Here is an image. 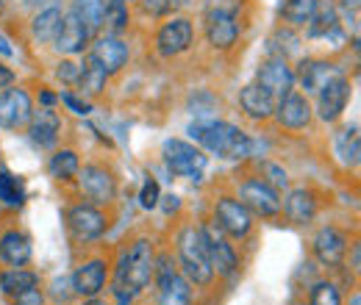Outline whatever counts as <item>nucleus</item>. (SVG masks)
<instances>
[{"label": "nucleus", "instance_id": "1", "mask_svg": "<svg viewBox=\"0 0 361 305\" xmlns=\"http://www.w3.org/2000/svg\"><path fill=\"white\" fill-rule=\"evenodd\" d=\"M156 275V259H153V247L147 239H139L134 247L128 250V256L123 259L117 269V300L128 305L136 294L150 283V278Z\"/></svg>", "mask_w": 361, "mask_h": 305}, {"label": "nucleus", "instance_id": "2", "mask_svg": "<svg viewBox=\"0 0 361 305\" xmlns=\"http://www.w3.org/2000/svg\"><path fill=\"white\" fill-rule=\"evenodd\" d=\"M189 133H192L209 153H214V156H220V158H231V161L250 156V147H253L250 136L245 131H239L236 125H231V123H214V120H209V123H195V125L189 128Z\"/></svg>", "mask_w": 361, "mask_h": 305}, {"label": "nucleus", "instance_id": "3", "mask_svg": "<svg viewBox=\"0 0 361 305\" xmlns=\"http://www.w3.org/2000/svg\"><path fill=\"white\" fill-rule=\"evenodd\" d=\"M178 261L183 275L195 286H209L212 283L214 269H212V261H209V253H206V242H203L200 228L186 225L178 233Z\"/></svg>", "mask_w": 361, "mask_h": 305}, {"label": "nucleus", "instance_id": "4", "mask_svg": "<svg viewBox=\"0 0 361 305\" xmlns=\"http://www.w3.org/2000/svg\"><path fill=\"white\" fill-rule=\"evenodd\" d=\"M239 203L256 217H275L281 211L278 189H272L264 178H250L239 186Z\"/></svg>", "mask_w": 361, "mask_h": 305}, {"label": "nucleus", "instance_id": "5", "mask_svg": "<svg viewBox=\"0 0 361 305\" xmlns=\"http://www.w3.org/2000/svg\"><path fill=\"white\" fill-rule=\"evenodd\" d=\"M164 161L180 178H195L197 180L203 175V170H206V156L195 144L180 142V139L164 142Z\"/></svg>", "mask_w": 361, "mask_h": 305}, {"label": "nucleus", "instance_id": "6", "mask_svg": "<svg viewBox=\"0 0 361 305\" xmlns=\"http://www.w3.org/2000/svg\"><path fill=\"white\" fill-rule=\"evenodd\" d=\"M34 103L25 89H3L0 92V128L17 131L31 123Z\"/></svg>", "mask_w": 361, "mask_h": 305}, {"label": "nucleus", "instance_id": "7", "mask_svg": "<svg viewBox=\"0 0 361 305\" xmlns=\"http://www.w3.org/2000/svg\"><path fill=\"white\" fill-rule=\"evenodd\" d=\"M156 278H159V305H189L192 300L189 280L170 263V259H161Z\"/></svg>", "mask_w": 361, "mask_h": 305}, {"label": "nucleus", "instance_id": "8", "mask_svg": "<svg viewBox=\"0 0 361 305\" xmlns=\"http://www.w3.org/2000/svg\"><path fill=\"white\" fill-rule=\"evenodd\" d=\"M214 217H217V228L233 236V239H242L250 233L253 228V214L233 197H220L217 200V208H214Z\"/></svg>", "mask_w": 361, "mask_h": 305}, {"label": "nucleus", "instance_id": "9", "mask_svg": "<svg viewBox=\"0 0 361 305\" xmlns=\"http://www.w3.org/2000/svg\"><path fill=\"white\" fill-rule=\"evenodd\" d=\"M90 39H92L90 25L75 11H70V14L61 17V25H59V34H56L53 44H56L59 53L75 56V53H84V47L90 44Z\"/></svg>", "mask_w": 361, "mask_h": 305}, {"label": "nucleus", "instance_id": "10", "mask_svg": "<svg viewBox=\"0 0 361 305\" xmlns=\"http://www.w3.org/2000/svg\"><path fill=\"white\" fill-rule=\"evenodd\" d=\"M200 233H203V242H206V253H209L212 269L217 275H233V269H236V253L228 244L226 233L217 225H206V228H200Z\"/></svg>", "mask_w": 361, "mask_h": 305}, {"label": "nucleus", "instance_id": "11", "mask_svg": "<svg viewBox=\"0 0 361 305\" xmlns=\"http://www.w3.org/2000/svg\"><path fill=\"white\" fill-rule=\"evenodd\" d=\"M275 117H278V123L283 128L300 131V128H306L312 123V106L300 92H286L275 103Z\"/></svg>", "mask_w": 361, "mask_h": 305}, {"label": "nucleus", "instance_id": "12", "mask_svg": "<svg viewBox=\"0 0 361 305\" xmlns=\"http://www.w3.org/2000/svg\"><path fill=\"white\" fill-rule=\"evenodd\" d=\"M256 84H259L262 89H267L272 97H281V94L292 92V87H295V73H292V67L286 64L283 56L267 58V61L259 67Z\"/></svg>", "mask_w": 361, "mask_h": 305}, {"label": "nucleus", "instance_id": "13", "mask_svg": "<svg viewBox=\"0 0 361 305\" xmlns=\"http://www.w3.org/2000/svg\"><path fill=\"white\" fill-rule=\"evenodd\" d=\"M189 44H192V23L189 20H170V23H164L161 25V31H159V37H156V47H159V53L161 56H178L183 50H189Z\"/></svg>", "mask_w": 361, "mask_h": 305}, {"label": "nucleus", "instance_id": "14", "mask_svg": "<svg viewBox=\"0 0 361 305\" xmlns=\"http://www.w3.org/2000/svg\"><path fill=\"white\" fill-rule=\"evenodd\" d=\"M67 225H70V230L75 233V239L90 242V239L103 236V230H106V217H103L94 206H84V203H81V206H73V208H70Z\"/></svg>", "mask_w": 361, "mask_h": 305}, {"label": "nucleus", "instance_id": "15", "mask_svg": "<svg viewBox=\"0 0 361 305\" xmlns=\"http://www.w3.org/2000/svg\"><path fill=\"white\" fill-rule=\"evenodd\" d=\"M90 58L97 67H103L109 75L120 73L126 67V61H128V44L120 42L117 37H100L97 42L92 44Z\"/></svg>", "mask_w": 361, "mask_h": 305}, {"label": "nucleus", "instance_id": "16", "mask_svg": "<svg viewBox=\"0 0 361 305\" xmlns=\"http://www.w3.org/2000/svg\"><path fill=\"white\" fill-rule=\"evenodd\" d=\"M81 192L90 197L92 203H111L114 194H117V183H114L109 170L90 164V167L81 170Z\"/></svg>", "mask_w": 361, "mask_h": 305}, {"label": "nucleus", "instance_id": "17", "mask_svg": "<svg viewBox=\"0 0 361 305\" xmlns=\"http://www.w3.org/2000/svg\"><path fill=\"white\" fill-rule=\"evenodd\" d=\"M317 97H319V117L325 123H334L345 111V106L350 100V84L345 81V75H339V78H334L331 84H325L319 89Z\"/></svg>", "mask_w": 361, "mask_h": 305}, {"label": "nucleus", "instance_id": "18", "mask_svg": "<svg viewBox=\"0 0 361 305\" xmlns=\"http://www.w3.org/2000/svg\"><path fill=\"white\" fill-rule=\"evenodd\" d=\"M345 253H348V239L339 228H322L314 236V256L319 263L336 266V263H342Z\"/></svg>", "mask_w": 361, "mask_h": 305}, {"label": "nucleus", "instance_id": "19", "mask_svg": "<svg viewBox=\"0 0 361 305\" xmlns=\"http://www.w3.org/2000/svg\"><path fill=\"white\" fill-rule=\"evenodd\" d=\"M206 37H209L212 47L228 50L231 44L236 42V37H239L236 14H228V11H209V17H206Z\"/></svg>", "mask_w": 361, "mask_h": 305}, {"label": "nucleus", "instance_id": "20", "mask_svg": "<svg viewBox=\"0 0 361 305\" xmlns=\"http://www.w3.org/2000/svg\"><path fill=\"white\" fill-rule=\"evenodd\" d=\"M106 275H109V266L106 261L94 259V261H87L84 266L75 269L73 275V289L81 294V297H97L106 286Z\"/></svg>", "mask_w": 361, "mask_h": 305}, {"label": "nucleus", "instance_id": "21", "mask_svg": "<svg viewBox=\"0 0 361 305\" xmlns=\"http://www.w3.org/2000/svg\"><path fill=\"white\" fill-rule=\"evenodd\" d=\"M61 131V120L53 108H39L31 114V123H28V136L37 147H53L56 139Z\"/></svg>", "mask_w": 361, "mask_h": 305}, {"label": "nucleus", "instance_id": "22", "mask_svg": "<svg viewBox=\"0 0 361 305\" xmlns=\"http://www.w3.org/2000/svg\"><path fill=\"white\" fill-rule=\"evenodd\" d=\"M339 75H342V73H339L336 64L314 61V58H312V61H303V64H300V73H298L300 87L306 89V92H312V94H317L325 84H331V81L339 78Z\"/></svg>", "mask_w": 361, "mask_h": 305}, {"label": "nucleus", "instance_id": "23", "mask_svg": "<svg viewBox=\"0 0 361 305\" xmlns=\"http://www.w3.org/2000/svg\"><path fill=\"white\" fill-rule=\"evenodd\" d=\"M0 259H3V263H8L11 269L25 266V263L31 261V242H28V236L20 233V230L3 233L0 236Z\"/></svg>", "mask_w": 361, "mask_h": 305}, {"label": "nucleus", "instance_id": "24", "mask_svg": "<svg viewBox=\"0 0 361 305\" xmlns=\"http://www.w3.org/2000/svg\"><path fill=\"white\" fill-rule=\"evenodd\" d=\"M239 103H242L245 114L253 117V120H267V117L275 114V97H272L267 89L259 87V84H250V87L242 89Z\"/></svg>", "mask_w": 361, "mask_h": 305}, {"label": "nucleus", "instance_id": "25", "mask_svg": "<svg viewBox=\"0 0 361 305\" xmlns=\"http://www.w3.org/2000/svg\"><path fill=\"white\" fill-rule=\"evenodd\" d=\"M283 211H286V217L292 219L295 225L312 222L317 214L314 194H312L309 189H295V192H289V197H286V203H283Z\"/></svg>", "mask_w": 361, "mask_h": 305}, {"label": "nucleus", "instance_id": "26", "mask_svg": "<svg viewBox=\"0 0 361 305\" xmlns=\"http://www.w3.org/2000/svg\"><path fill=\"white\" fill-rule=\"evenodd\" d=\"M106 81H109V73H106L103 67H97L90 56H87V61H84V67H81V73H78L81 94H90V97L100 94V92L106 89Z\"/></svg>", "mask_w": 361, "mask_h": 305}, {"label": "nucleus", "instance_id": "27", "mask_svg": "<svg viewBox=\"0 0 361 305\" xmlns=\"http://www.w3.org/2000/svg\"><path fill=\"white\" fill-rule=\"evenodd\" d=\"M37 283H39V278H37L34 272H25L23 266L8 269V272L0 278V289H3L6 294H11V297H17V294H23V292H28V289H37Z\"/></svg>", "mask_w": 361, "mask_h": 305}, {"label": "nucleus", "instance_id": "28", "mask_svg": "<svg viewBox=\"0 0 361 305\" xmlns=\"http://www.w3.org/2000/svg\"><path fill=\"white\" fill-rule=\"evenodd\" d=\"M339 28V17H336V8L334 6H317L314 17L309 23V37H328Z\"/></svg>", "mask_w": 361, "mask_h": 305}, {"label": "nucleus", "instance_id": "29", "mask_svg": "<svg viewBox=\"0 0 361 305\" xmlns=\"http://www.w3.org/2000/svg\"><path fill=\"white\" fill-rule=\"evenodd\" d=\"M73 11L90 25L94 34L103 25V14H106V0H73Z\"/></svg>", "mask_w": 361, "mask_h": 305}, {"label": "nucleus", "instance_id": "30", "mask_svg": "<svg viewBox=\"0 0 361 305\" xmlns=\"http://www.w3.org/2000/svg\"><path fill=\"white\" fill-rule=\"evenodd\" d=\"M317 6H319L317 0H289L286 8H283V17H286V23H289L292 28L309 25L312 17H314Z\"/></svg>", "mask_w": 361, "mask_h": 305}, {"label": "nucleus", "instance_id": "31", "mask_svg": "<svg viewBox=\"0 0 361 305\" xmlns=\"http://www.w3.org/2000/svg\"><path fill=\"white\" fill-rule=\"evenodd\" d=\"M59 25H61V11L59 8H47L34 20V37L39 42H53L56 34H59Z\"/></svg>", "mask_w": 361, "mask_h": 305}, {"label": "nucleus", "instance_id": "32", "mask_svg": "<svg viewBox=\"0 0 361 305\" xmlns=\"http://www.w3.org/2000/svg\"><path fill=\"white\" fill-rule=\"evenodd\" d=\"M103 25L111 31V37L123 34L128 28V6L117 3V0H109L106 3V14H103Z\"/></svg>", "mask_w": 361, "mask_h": 305}, {"label": "nucleus", "instance_id": "33", "mask_svg": "<svg viewBox=\"0 0 361 305\" xmlns=\"http://www.w3.org/2000/svg\"><path fill=\"white\" fill-rule=\"evenodd\" d=\"M23 197H25L23 180L14 178L11 173H6V170H0V200H3L6 206L17 208V206H23Z\"/></svg>", "mask_w": 361, "mask_h": 305}, {"label": "nucleus", "instance_id": "34", "mask_svg": "<svg viewBox=\"0 0 361 305\" xmlns=\"http://www.w3.org/2000/svg\"><path fill=\"white\" fill-rule=\"evenodd\" d=\"M78 173V156L73 150H59L53 158H50V175L59 178V180H67Z\"/></svg>", "mask_w": 361, "mask_h": 305}, {"label": "nucleus", "instance_id": "35", "mask_svg": "<svg viewBox=\"0 0 361 305\" xmlns=\"http://www.w3.org/2000/svg\"><path fill=\"white\" fill-rule=\"evenodd\" d=\"M339 156L345 164H359V136L356 131H345L339 136Z\"/></svg>", "mask_w": 361, "mask_h": 305}, {"label": "nucleus", "instance_id": "36", "mask_svg": "<svg viewBox=\"0 0 361 305\" xmlns=\"http://www.w3.org/2000/svg\"><path fill=\"white\" fill-rule=\"evenodd\" d=\"M312 305H342V297L334 283H317L312 292Z\"/></svg>", "mask_w": 361, "mask_h": 305}, {"label": "nucleus", "instance_id": "37", "mask_svg": "<svg viewBox=\"0 0 361 305\" xmlns=\"http://www.w3.org/2000/svg\"><path fill=\"white\" fill-rule=\"evenodd\" d=\"M262 173L267 175L264 180L270 183L272 189H286L289 186V175H286V170H281L278 164H262Z\"/></svg>", "mask_w": 361, "mask_h": 305}, {"label": "nucleus", "instance_id": "38", "mask_svg": "<svg viewBox=\"0 0 361 305\" xmlns=\"http://www.w3.org/2000/svg\"><path fill=\"white\" fill-rule=\"evenodd\" d=\"M139 203H142V208H156L159 206V183L156 180H145Z\"/></svg>", "mask_w": 361, "mask_h": 305}, {"label": "nucleus", "instance_id": "39", "mask_svg": "<svg viewBox=\"0 0 361 305\" xmlns=\"http://www.w3.org/2000/svg\"><path fill=\"white\" fill-rule=\"evenodd\" d=\"M178 6V0H145V8L150 14H170Z\"/></svg>", "mask_w": 361, "mask_h": 305}, {"label": "nucleus", "instance_id": "40", "mask_svg": "<svg viewBox=\"0 0 361 305\" xmlns=\"http://www.w3.org/2000/svg\"><path fill=\"white\" fill-rule=\"evenodd\" d=\"M61 100H64V103H67V106H70L75 114H90V111H92L90 103H87V100H78L73 92H64V94H61Z\"/></svg>", "mask_w": 361, "mask_h": 305}, {"label": "nucleus", "instance_id": "41", "mask_svg": "<svg viewBox=\"0 0 361 305\" xmlns=\"http://www.w3.org/2000/svg\"><path fill=\"white\" fill-rule=\"evenodd\" d=\"M78 73H81V67L73 64V61H64V64L59 67V78L67 81V84H78Z\"/></svg>", "mask_w": 361, "mask_h": 305}, {"label": "nucleus", "instance_id": "42", "mask_svg": "<svg viewBox=\"0 0 361 305\" xmlns=\"http://www.w3.org/2000/svg\"><path fill=\"white\" fill-rule=\"evenodd\" d=\"M17 305H45V300H42L39 289H28V292L17 294Z\"/></svg>", "mask_w": 361, "mask_h": 305}, {"label": "nucleus", "instance_id": "43", "mask_svg": "<svg viewBox=\"0 0 361 305\" xmlns=\"http://www.w3.org/2000/svg\"><path fill=\"white\" fill-rule=\"evenodd\" d=\"M11 81H14V73H11L8 67H3V64H0V92L11 87Z\"/></svg>", "mask_w": 361, "mask_h": 305}, {"label": "nucleus", "instance_id": "44", "mask_svg": "<svg viewBox=\"0 0 361 305\" xmlns=\"http://www.w3.org/2000/svg\"><path fill=\"white\" fill-rule=\"evenodd\" d=\"M53 100H56V94H50V92H42V103H45V106H50Z\"/></svg>", "mask_w": 361, "mask_h": 305}, {"label": "nucleus", "instance_id": "45", "mask_svg": "<svg viewBox=\"0 0 361 305\" xmlns=\"http://www.w3.org/2000/svg\"><path fill=\"white\" fill-rule=\"evenodd\" d=\"M0 53H3V56H11V47H6V42H3V37H0Z\"/></svg>", "mask_w": 361, "mask_h": 305}, {"label": "nucleus", "instance_id": "46", "mask_svg": "<svg viewBox=\"0 0 361 305\" xmlns=\"http://www.w3.org/2000/svg\"><path fill=\"white\" fill-rule=\"evenodd\" d=\"M350 305H361V297H359V294H356V297L350 300Z\"/></svg>", "mask_w": 361, "mask_h": 305}, {"label": "nucleus", "instance_id": "47", "mask_svg": "<svg viewBox=\"0 0 361 305\" xmlns=\"http://www.w3.org/2000/svg\"><path fill=\"white\" fill-rule=\"evenodd\" d=\"M87 305H106V303H100V300H94V297H92V300Z\"/></svg>", "mask_w": 361, "mask_h": 305}, {"label": "nucleus", "instance_id": "48", "mask_svg": "<svg viewBox=\"0 0 361 305\" xmlns=\"http://www.w3.org/2000/svg\"><path fill=\"white\" fill-rule=\"evenodd\" d=\"M117 3H128V0H117Z\"/></svg>", "mask_w": 361, "mask_h": 305}]
</instances>
